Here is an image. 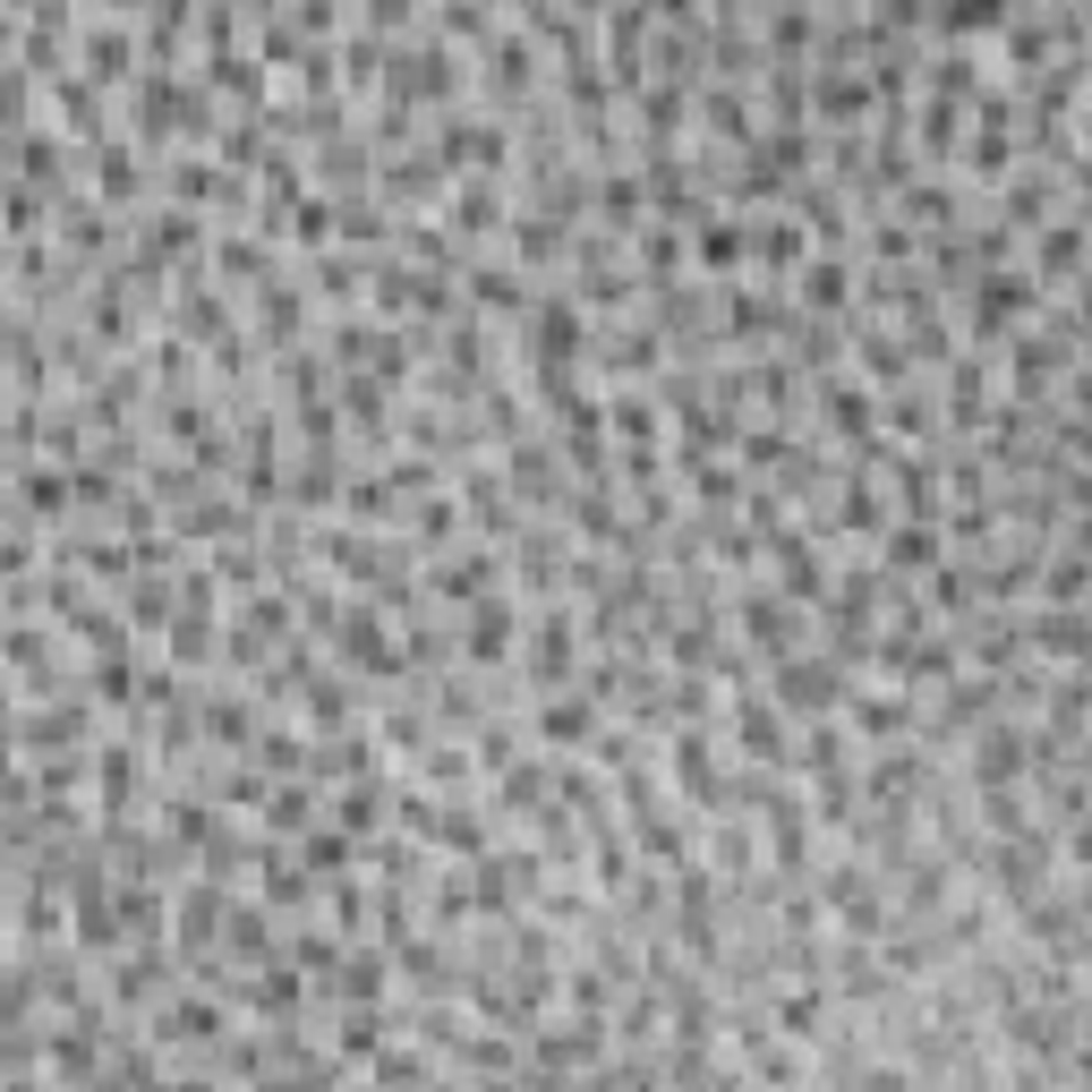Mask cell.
Masks as SVG:
<instances>
[{"mask_svg": "<svg viewBox=\"0 0 1092 1092\" xmlns=\"http://www.w3.org/2000/svg\"><path fill=\"white\" fill-rule=\"evenodd\" d=\"M1033 751H1042V743H1033L1024 726H991L973 768H982V786H1007V777H1024V768H1033Z\"/></svg>", "mask_w": 1092, "mask_h": 1092, "instance_id": "cell-1", "label": "cell"}, {"mask_svg": "<svg viewBox=\"0 0 1092 1092\" xmlns=\"http://www.w3.org/2000/svg\"><path fill=\"white\" fill-rule=\"evenodd\" d=\"M1076 256H1084V222H1076V205H1067V214L1049 222V240H1042V265L1067 282V274H1076Z\"/></svg>", "mask_w": 1092, "mask_h": 1092, "instance_id": "cell-2", "label": "cell"}, {"mask_svg": "<svg viewBox=\"0 0 1092 1092\" xmlns=\"http://www.w3.org/2000/svg\"><path fill=\"white\" fill-rule=\"evenodd\" d=\"M802 299H811V307H837L845 299V265L837 256H811V265H802Z\"/></svg>", "mask_w": 1092, "mask_h": 1092, "instance_id": "cell-3", "label": "cell"}, {"mask_svg": "<svg viewBox=\"0 0 1092 1092\" xmlns=\"http://www.w3.org/2000/svg\"><path fill=\"white\" fill-rule=\"evenodd\" d=\"M786 700H820V708H828V700H837V666H828V657H820V666H794V675H786Z\"/></svg>", "mask_w": 1092, "mask_h": 1092, "instance_id": "cell-4", "label": "cell"}, {"mask_svg": "<svg viewBox=\"0 0 1092 1092\" xmlns=\"http://www.w3.org/2000/svg\"><path fill=\"white\" fill-rule=\"evenodd\" d=\"M888 546H896V563H931V555H939V538H931V530H913V521H905Z\"/></svg>", "mask_w": 1092, "mask_h": 1092, "instance_id": "cell-5", "label": "cell"}, {"mask_svg": "<svg viewBox=\"0 0 1092 1092\" xmlns=\"http://www.w3.org/2000/svg\"><path fill=\"white\" fill-rule=\"evenodd\" d=\"M461 222H470V231H487V222H496V189H478V180H470V189H461Z\"/></svg>", "mask_w": 1092, "mask_h": 1092, "instance_id": "cell-6", "label": "cell"}, {"mask_svg": "<svg viewBox=\"0 0 1092 1092\" xmlns=\"http://www.w3.org/2000/svg\"><path fill=\"white\" fill-rule=\"evenodd\" d=\"M905 717H913V708H905V700H862V726H871V735H896V726H905Z\"/></svg>", "mask_w": 1092, "mask_h": 1092, "instance_id": "cell-7", "label": "cell"}, {"mask_svg": "<svg viewBox=\"0 0 1092 1092\" xmlns=\"http://www.w3.org/2000/svg\"><path fill=\"white\" fill-rule=\"evenodd\" d=\"M470 648H503V606H478V623H470Z\"/></svg>", "mask_w": 1092, "mask_h": 1092, "instance_id": "cell-8", "label": "cell"}, {"mask_svg": "<svg viewBox=\"0 0 1092 1092\" xmlns=\"http://www.w3.org/2000/svg\"><path fill=\"white\" fill-rule=\"evenodd\" d=\"M700 256H708V265H735V256H743V231H708Z\"/></svg>", "mask_w": 1092, "mask_h": 1092, "instance_id": "cell-9", "label": "cell"}, {"mask_svg": "<svg viewBox=\"0 0 1092 1092\" xmlns=\"http://www.w3.org/2000/svg\"><path fill=\"white\" fill-rule=\"evenodd\" d=\"M546 726H555V735H581V726H590V708H581V700H555V708H546Z\"/></svg>", "mask_w": 1092, "mask_h": 1092, "instance_id": "cell-10", "label": "cell"}]
</instances>
